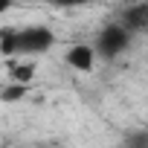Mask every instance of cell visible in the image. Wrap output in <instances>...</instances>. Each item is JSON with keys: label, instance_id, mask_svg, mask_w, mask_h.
<instances>
[{"label": "cell", "instance_id": "obj_1", "mask_svg": "<svg viewBox=\"0 0 148 148\" xmlns=\"http://www.w3.org/2000/svg\"><path fill=\"white\" fill-rule=\"evenodd\" d=\"M128 47H131V32H128L119 21H116V23H108V26L96 35V55H102L105 61L119 58Z\"/></svg>", "mask_w": 148, "mask_h": 148}, {"label": "cell", "instance_id": "obj_2", "mask_svg": "<svg viewBox=\"0 0 148 148\" xmlns=\"http://www.w3.org/2000/svg\"><path fill=\"white\" fill-rule=\"evenodd\" d=\"M52 44H55V32L49 26L21 29V55H44L47 49H52Z\"/></svg>", "mask_w": 148, "mask_h": 148}, {"label": "cell", "instance_id": "obj_3", "mask_svg": "<svg viewBox=\"0 0 148 148\" xmlns=\"http://www.w3.org/2000/svg\"><path fill=\"white\" fill-rule=\"evenodd\" d=\"M119 23H122L131 35H134V32H145V29H148V0L134 3V6H128V9H122Z\"/></svg>", "mask_w": 148, "mask_h": 148}, {"label": "cell", "instance_id": "obj_4", "mask_svg": "<svg viewBox=\"0 0 148 148\" xmlns=\"http://www.w3.org/2000/svg\"><path fill=\"white\" fill-rule=\"evenodd\" d=\"M67 64L79 73H90L93 64H96V47H87V44H76L67 49Z\"/></svg>", "mask_w": 148, "mask_h": 148}, {"label": "cell", "instance_id": "obj_5", "mask_svg": "<svg viewBox=\"0 0 148 148\" xmlns=\"http://www.w3.org/2000/svg\"><path fill=\"white\" fill-rule=\"evenodd\" d=\"M0 52L6 58H18L21 55V29H15V26L0 29Z\"/></svg>", "mask_w": 148, "mask_h": 148}, {"label": "cell", "instance_id": "obj_6", "mask_svg": "<svg viewBox=\"0 0 148 148\" xmlns=\"http://www.w3.org/2000/svg\"><path fill=\"white\" fill-rule=\"evenodd\" d=\"M9 76H12V82L29 84V82H32V76H35V67H32V64H21V61H12V64H9Z\"/></svg>", "mask_w": 148, "mask_h": 148}, {"label": "cell", "instance_id": "obj_7", "mask_svg": "<svg viewBox=\"0 0 148 148\" xmlns=\"http://www.w3.org/2000/svg\"><path fill=\"white\" fill-rule=\"evenodd\" d=\"M23 96H26V84H21V82H12L3 93H0L3 102H18V99H23Z\"/></svg>", "mask_w": 148, "mask_h": 148}, {"label": "cell", "instance_id": "obj_8", "mask_svg": "<svg viewBox=\"0 0 148 148\" xmlns=\"http://www.w3.org/2000/svg\"><path fill=\"white\" fill-rule=\"evenodd\" d=\"M125 148H148V131L128 134V139H125Z\"/></svg>", "mask_w": 148, "mask_h": 148}, {"label": "cell", "instance_id": "obj_9", "mask_svg": "<svg viewBox=\"0 0 148 148\" xmlns=\"http://www.w3.org/2000/svg\"><path fill=\"white\" fill-rule=\"evenodd\" d=\"M49 6H58V9H76V6H84L90 0H47Z\"/></svg>", "mask_w": 148, "mask_h": 148}, {"label": "cell", "instance_id": "obj_10", "mask_svg": "<svg viewBox=\"0 0 148 148\" xmlns=\"http://www.w3.org/2000/svg\"><path fill=\"white\" fill-rule=\"evenodd\" d=\"M12 6H15V0H0V15H6Z\"/></svg>", "mask_w": 148, "mask_h": 148}]
</instances>
